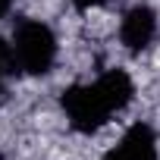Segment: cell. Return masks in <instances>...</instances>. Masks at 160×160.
Here are the masks:
<instances>
[{"label": "cell", "instance_id": "cell-3", "mask_svg": "<svg viewBox=\"0 0 160 160\" xmlns=\"http://www.w3.org/2000/svg\"><path fill=\"white\" fill-rule=\"evenodd\" d=\"M154 38H157V13L151 7H144V3L132 7L122 16V22H119V41H122V47L132 50V53H141V50H148L154 44Z\"/></svg>", "mask_w": 160, "mask_h": 160}, {"label": "cell", "instance_id": "cell-4", "mask_svg": "<svg viewBox=\"0 0 160 160\" xmlns=\"http://www.w3.org/2000/svg\"><path fill=\"white\" fill-rule=\"evenodd\" d=\"M104 160H157V141H154L151 126H144V122L132 126Z\"/></svg>", "mask_w": 160, "mask_h": 160}, {"label": "cell", "instance_id": "cell-5", "mask_svg": "<svg viewBox=\"0 0 160 160\" xmlns=\"http://www.w3.org/2000/svg\"><path fill=\"white\" fill-rule=\"evenodd\" d=\"M104 0H75V7L78 10H91V7H101Z\"/></svg>", "mask_w": 160, "mask_h": 160}, {"label": "cell", "instance_id": "cell-2", "mask_svg": "<svg viewBox=\"0 0 160 160\" xmlns=\"http://www.w3.org/2000/svg\"><path fill=\"white\" fill-rule=\"evenodd\" d=\"M13 60L28 75H44L57 60V38L38 19H22L13 32Z\"/></svg>", "mask_w": 160, "mask_h": 160}, {"label": "cell", "instance_id": "cell-6", "mask_svg": "<svg viewBox=\"0 0 160 160\" xmlns=\"http://www.w3.org/2000/svg\"><path fill=\"white\" fill-rule=\"evenodd\" d=\"M10 7H13V0H0V19L10 13Z\"/></svg>", "mask_w": 160, "mask_h": 160}, {"label": "cell", "instance_id": "cell-7", "mask_svg": "<svg viewBox=\"0 0 160 160\" xmlns=\"http://www.w3.org/2000/svg\"><path fill=\"white\" fill-rule=\"evenodd\" d=\"M0 88H3V44H0Z\"/></svg>", "mask_w": 160, "mask_h": 160}, {"label": "cell", "instance_id": "cell-1", "mask_svg": "<svg viewBox=\"0 0 160 160\" xmlns=\"http://www.w3.org/2000/svg\"><path fill=\"white\" fill-rule=\"evenodd\" d=\"M135 85L129 72L122 69H107L104 75H98L91 85H72L63 91V110L72 122L75 132H98L113 113L126 110L132 104Z\"/></svg>", "mask_w": 160, "mask_h": 160}]
</instances>
